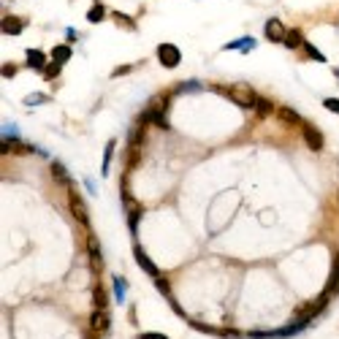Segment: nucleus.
<instances>
[{
  "mask_svg": "<svg viewBox=\"0 0 339 339\" xmlns=\"http://www.w3.org/2000/svg\"><path fill=\"white\" fill-rule=\"evenodd\" d=\"M323 106H325L328 111H334V114H339V101H336V98H328V101H323Z\"/></svg>",
  "mask_w": 339,
  "mask_h": 339,
  "instance_id": "29",
  "label": "nucleus"
},
{
  "mask_svg": "<svg viewBox=\"0 0 339 339\" xmlns=\"http://www.w3.org/2000/svg\"><path fill=\"white\" fill-rule=\"evenodd\" d=\"M22 30H25V22L19 17H6L3 19V33L6 36H19Z\"/></svg>",
  "mask_w": 339,
  "mask_h": 339,
  "instance_id": "10",
  "label": "nucleus"
},
{
  "mask_svg": "<svg viewBox=\"0 0 339 339\" xmlns=\"http://www.w3.org/2000/svg\"><path fill=\"white\" fill-rule=\"evenodd\" d=\"M60 68H63V65H57V63L46 65V68H44V74H46V79H55V76L60 74Z\"/></svg>",
  "mask_w": 339,
  "mask_h": 339,
  "instance_id": "27",
  "label": "nucleus"
},
{
  "mask_svg": "<svg viewBox=\"0 0 339 339\" xmlns=\"http://www.w3.org/2000/svg\"><path fill=\"white\" fill-rule=\"evenodd\" d=\"M71 57H74V49H71V46H65V44H60V46L52 49V63H57V65H65Z\"/></svg>",
  "mask_w": 339,
  "mask_h": 339,
  "instance_id": "9",
  "label": "nucleus"
},
{
  "mask_svg": "<svg viewBox=\"0 0 339 339\" xmlns=\"http://www.w3.org/2000/svg\"><path fill=\"white\" fill-rule=\"evenodd\" d=\"M285 36H288V30H285V25L277 17L266 22V38L269 41H285Z\"/></svg>",
  "mask_w": 339,
  "mask_h": 339,
  "instance_id": "7",
  "label": "nucleus"
},
{
  "mask_svg": "<svg viewBox=\"0 0 339 339\" xmlns=\"http://www.w3.org/2000/svg\"><path fill=\"white\" fill-rule=\"evenodd\" d=\"M328 301H331V296H328V293H323V296L317 298L315 304H304V307L296 312V323H301L304 328H307V325H309V320H312L315 315H320V312L325 309V304H328Z\"/></svg>",
  "mask_w": 339,
  "mask_h": 339,
  "instance_id": "2",
  "label": "nucleus"
},
{
  "mask_svg": "<svg viewBox=\"0 0 339 339\" xmlns=\"http://www.w3.org/2000/svg\"><path fill=\"white\" fill-rule=\"evenodd\" d=\"M114 19H117V22L119 25H122V28H136V22H133V19H128V17H125V14H119V11H114Z\"/></svg>",
  "mask_w": 339,
  "mask_h": 339,
  "instance_id": "22",
  "label": "nucleus"
},
{
  "mask_svg": "<svg viewBox=\"0 0 339 339\" xmlns=\"http://www.w3.org/2000/svg\"><path fill=\"white\" fill-rule=\"evenodd\" d=\"M130 71H133V65H122V68L114 71V76H125V74H130Z\"/></svg>",
  "mask_w": 339,
  "mask_h": 339,
  "instance_id": "31",
  "label": "nucleus"
},
{
  "mask_svg": "<svg viewBox=\"0 0 339 339\" xmlns=\"http://www.w3.org/2000/svg\"><path fill=\"white\" fill-rule=\"evenodd\" d=\"M157 60H160L165 68H177L179 60H182V52H179V46H174V44H160L157 46Z\"/></svg>",
  "mask_w": 339,
  "mask_h": 339,
  "instance_id": "3",
  "label": "nucleus"
},
{
  "mask_svg": "<svg viewBox=\"0 0 339 339\" xmlns=\"http://www.w3.org/2000/svg\"><path fill=\"white\" fill-rule=\"evenodd\" d=\"M277 117H280L285 125H304V119L298 117L293 109H288V106H282V109H277Z\"/></svg>",
  "mask_w": 339,
  "mask_h": 339,
  "instance_id": "11",
  "label": "nucleus"
},
{
  "mask_svg": "<svg viewBox=\"0 0 339 339\" xmlns=\"http://www.w3.org/2000/svg\"><path fill=\"white\" fill-rule=\"evenodd\" d=\"M255 46V41L252 38H247V41H234V44H228V49H252Z\"/></svg>",
  "mask_w": 339,
  "mask_h": 339,
  "instance_id": "24",
  "label": "nucleus"
},
{
  "mask_svg": "<svg viewBox=\"0 0 339 339\" xmlns=\"http://www.w3.org/2000/svg\"><path fill=\"white\" fill-rule=\"evenodd\" d=\"M301 133H304V141H307V147H309L312 152H320V149L325 147V138H323V133L317 130L312 122H304V125H301Z\"/></svg>",
  "mask_w": 339,
  "mask_h": 339,
  "instance_id": "4",
  "label": "nucleus"
},
{
  "mask_svg": "<svg viewBox=\"0 0 339 339\" xmlns=\"http://www.w3.org/2000/svg\"><path fill=\"white\" fill-rule=\"evenodd\" d=\"M103 17H106L103 6H92V9H90V14H87V19H90V22H101Z\"/></svg>",
  "mask_w": 339,
  "mask_h": 339,
  "instance_id": "20",
  "label": "nucleus"
},
{
  "mask_svg": "<svg viewBox=\"0 0 339 339\" xmlns=\"http://www.w3.org/2000/svg\"><path fill=\"white\" fill-rule=\"evenodd\" d=\"M138 339H168V336L160 331H144V334H138Z\"/></svg>",
  "mask_w": 339,
  "mask_h": 339,
  "instance_id": "28",
  "label": "nucleus"
},
{
  "mask_svg": "<svg viewBox=\"0 0 339 339\" xmlns=\"http://www.w3.org/2000/svg\"><path fill=\"white\" fill-rule=\"evenodd\" d=\"M87 250H90V261L95 266H101V244H98V239H87Z\"/></svg>",
  "mask_w": 339,
  "mask_h": 339,
  "instance_id": "17",
  "label": "nucleus"
},
{
  "mask_svg": "<svg viewBox=\"0 0 339 339\" xmlns=\"http://www.w3.org/2000/svg\"><path fill=\"white\" fill-rule=\"evenodd\" d=\"M155 288L160 290V293H163L165 298H171V288H168V280H165L163 274H160V277H157V280H155Z\"/></svg>",
  "mask_w": 339,
  "mask_h": 339,
  "instance_id": "19",
  "label": "nucleus"
},
{
  "mask_svg": "<svg viewBox=\"0 0 339 339\" xmlns=\"http://www.w3.org/2000/svg\"><path fill=\"white\" fill-rule=\"evenodd\" d=\"M46 101V95H41V92H33V95L25 98V103H30V106H38V103H44Z\"/></svg>",
  "mask_w": 339,
  "mask_h": 339,
  "instance_id": "26",
  "label": "nucleus"
},
{
  "mask_svg": "<svg viewBox=\"0 0 339 339\" xmlns=\"http://www.w3.org/2000/svg\"><path fill=\"white\" fill-rule=\"evenodd\" d=\"M111 152H114V141L106 144V152H103V168H101L103 177H109V171H111Z\"/></svg>",
  "mask_w": 339,
  "mask_h": 339,
  "instance_id": "18",
  "label": "nucleus"
},
{
  "mask_svg": "<svg viewBox=\"0 0 339 339\" xmlns=\"http://www.w3.org/2000/svg\"><path fill=\"white\" fill-rule=\"evenodd\" d=\"M114 285H117V293H114V298H117V301H125V282L119 280V277H114Z\"/></svg>",
  "mask_w": 339,
  "mask_h": 339,
  "instance_id": "25",
  "label": "nucleus"
},
{
  "mask_svg": "<svg viewBox=\"0 0 339 339\" xmlns=\"http://www.w3.org/2000/svg\"><path fill=\"white\" fill-rule=\"evenodd\" d=\"M90 328L92 331H109L111 328V317L106 315V309H95L90 315Z\"/></svg>",
  "mask_w": 339,
  "mask_h": 339,
  "instance_id": "8",
  "label": "nucleus"
},
{
  "mask_svg": "<svg viewBox=\"0 0 339 339\" xmlns=\"http://www.w3.org/2000/svg\"><path fill=\"white\" fill-rule=\"evenodd\" d=\"M14 74H17V65H3V76L6 79H14Z\"/></svg>",
  "mask_w": 339,
  "mask_h": 339,
  "instance_id": "30",
  "label": "nucleus"
},
{
  "mask_svg": "<svg viewBox=\"0 0 339 339\" xmlns=\"http://www.w3.org/2000/svg\"><path fill=\"white\" fill-rule=\"evenodd\" d=\"M68 204H71V212H74V217L82 225H90V215H87V204L82 201V198L76 196V190H68Z\"/></svg>",
  "mask_w": 339,
  "mask_h": 339,
  "instance_id": "5",
  "label": "nucleus"
},
{
  "mask_svg": "<svg viewBox=\"0 0 339 339\" xmlns=\"http://www.w3.org/2000/svg\"><path fill=\"white\" fill-rule=\"evenodd\" d=\"M288 49H298V46L304 44V36H301V30H288V36H285V41H282Z\"/></svg>",
  "mask_w": 339,
  "mask_h": 339,
  "instance_id": "15",
  "label": "nucleus"
},
{
  "mask_svg": "<svg viewBox=\"0 0 339 339\" xmlns=\"http://www.w3.org/2000/svg\"><path fill=\"white\" fill-rule=\"evenodd\" d=\"M52 177H55L57 182H63V185H68V188H74V182H71V174L65 171L63 163H52Z\"/></svg>",
  "mask_w": 339,
  "mask_h": 339,
  "instance_id": "13",
  "label": "nucleus"
},
{
  "mask_svg": "<svg viewBox=\"0 0 339 339\" xmlns=\"http://www.w3.org/2000/svg\"><path fill=\"white\" fill-rule=\"evenodd\" d=\"M304 52H307V57H312V60H317V63H325V57L320 55V52L315 49L312 44H304Z\"/></svg>",
  "mask_w": 339,
  "mask_h": 339,
  "instance_id": "21",
  "label": "nucleus"
},
{
  "mask_svg": "<svg viewBox=\"0 0 339 339\" xmlns=\"http://www.w3.org/2000/svg\"><path fill=\"white\" fill-rule=\"evenodd\" d=\"M46 55H44V52H38V49H30L28 52V65H30V68H46Z\"/></svg>",
  "mask_w": 339,
  "mask_h": 339,
  "instance_id": "16",
  "label": "nucleus"
},
{
  "mask_svg": "<svg viewBox=\"0 0 339 339\" xmlns=\"http://www.w3.org/2000/svg\"><path fill=\"white\" fill-rule=\"evenodd\" d=\"M274 111H277V109H274V103H271L269 98H261V95H258V101H255V114H258V117L263 119V117L274 114Z\"/></svg>",
  "mask_w": 339,
  "mask_h": 339,
  "instance_id": "12",
  "label": "nucleus"
},
{
  "mask_svg": "<svg viewBox=\"0 0 339 339\" xmlns=\"http://www.w3.org/2000/svg\"><path fill=\"white\" fill-rule=\"evenodd\" d=\"M95 304H98V309H106V304H109V298H106L101 288H95Z\"/></svg>",
  "mask_w": 339,
  "mask_h": 339,
  "instance_id": "23",
  "label": "nucleus"
},
{
  "mask_svg": "<svg viewBox=\"0 0 339 339\" xmlns=\"http://www.w3.org/2000/svg\"><path fill=\"white\" fill-rule=\"evenodd\" d=\"M141 215H144V209L138 207V204L128 209V228H130V234H133V236H136V228H138V220H141Z\"/></svg>",
  "mask_w": 339,
  "mask_h": 339,
  "instance_id": "14",
  "label": "nucleus"
},
{
  "mask_svg": "<svg viewBox=\"0 0 339 339\" xmlns=\"http://www.w3.org/2000/svg\"><path fill=\"white\" fill-rule=\"evenodd\" d=\"M215 92H220V95H228L236 106H244V109H255V101H258V95L252 92V87H250V84H244V82L231 84V87H220V84H217Z\"/></svg>",
  "mask_w": 339,
  "mask_h": 339,
  "instance_id": "1",
  "label": "nucleus"
},
{
  "mask_svg": "<svg viewBox=\"0 0 339 339\" xmlns=\"http://www.w3.org/2000/svg\"><path fill=\"white\" fill-rule=\"evenodd\" d=\"M133 258H136V263L141 266L144 271H147V274L152 277V280H157V277H160V271H157V266L149 261V255H147V252H144L141 247H138V244H136V247H133Z\"/></svg>",
  "mask_w": 339,
  "mask_h": 339,
  "instance_id": "6",
  "label": "nucleus"
}]
</instances>
